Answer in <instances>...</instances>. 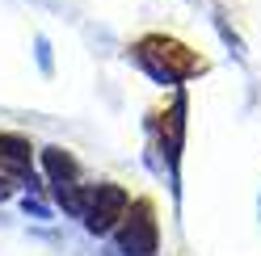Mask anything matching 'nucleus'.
Here are the masks:
<instances>
[{"label":"nucleus","instance_id":"1","mask_svg":"<svg viewBox=\"0 0 261 256\" xmlns=\"http://www.w3.org/2000/svg\"><path fill=\"white\" fill-rule=\"evenodd\" d=\"M135 51H139V59L148 63L156 76H165V80H186V76H194V72H202V59L194 55L190 46L173 42V38H160V34L143 38Z\"/></svg>","mask_w":261,"mask_h":256},{"label":"nucleus","instance_id":"2","mask_svg":"<svg viewBox=\"0 0 261 256\" xmlns=\"http://www.w3.org/2000/svg\"><path fill=\"white\" fill-rule=\"evenodd\" d=\"M126 218H130V214H126ZM152 244H156V222H152L148 202H143V206H135V218H130L126 231H122V248H126L130 256H148Z\"/></svg>","mask_w":261,"mask_h":256},{"label":"nucleus","instance_id":"3","mask_svg":"<svg viewBox=\"0 0 261 256\" xmlns=\"http://www.w3.org/2000/svg\"><path fill=\"white\" fill-rule=\"evenodd\" d=\"M122 206H126L122 189L101 185V189L93 194V206H89V227H93V231H110V222L122 214Z\"/></svg>","mask_w":261,"mask_h":256}]
</instances>
